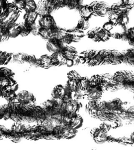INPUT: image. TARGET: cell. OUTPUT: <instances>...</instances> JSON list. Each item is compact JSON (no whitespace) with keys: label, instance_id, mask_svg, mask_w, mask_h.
I'll use <instances>...</instances> for the list:
<instances>
[{"label":"cell","instance_id":"12","mask_svg":"<svg viewBox=\"0 0 134 150\" xmlns=\"http://www.w3.org/2000/svg\"><path fill=\"white\" fill-rule=\"evenodd\" d=\"M95 33H96V31H95V29H91L90 30H89L87 33V36L89 38L91 39H94V37H95Z\"/></svg>","mask_w":134,"mask_h":150},{"label":"cell","instance_id":"4","mask_svg":"<svg viewBox=\"0 0 134 150\" xmlns=\"http://www.w3.org/2000/svg\"><path fill=\"white\" fill-rule=\"evenodd\" d=\"M38 16V15L36 11L25 12L24 17V22L27 24L32 26V25L34 24L36 22V20Z\"/></svg>","mask_w":134,"mask_h":150},{"label":"cell","instance_id":"5","mask_svg":"<svg viewBox=\"0 0 134 150\" xmlns=\"http://www.w3.org/2000/svg\"><path fill=\"white\" fill-rule=\"evenodd\" d=\"M40 66L43 68H48L51 67V56L45 55L39 59Z\"/></svg>","mask_w":134,"mask_h":150},{"label":"cell","instance_id":"9","mask_svg":"<svg viewBox=\"0 0 134 150\" xmlns=\"http://www.w3.org/2000/svg\"><path fill=\"white\" fill-rule=\"evenodd\" d=\"M114 26L112 22L108 21L103 25L102 28L106 32H110L113 29Z\"/></svg>","mask_w":134,"mask_h":150},{"label":"cell","instance_id":"6","mask_svg":"<svg viewBox=\"0 0 134 150\" xmlns=\"http://www.w3.org/2000/svg\"><path fill=\"white\" fill-rule=\"evenodd\" d=\"M129 18L128 15L118 14L117 18V24L121 26H126V25L129 23Z\"/></svg>","mask_w":134,"mask_h":150},{"label":"cell","instance_id":"1","mask_svg":"<svg viewBox=\"0 0 134 150\" xmlns=\"http://www.w3.org/2000/svg\"><path fill=\"white\" fill-rule=\"evenodd\" d=\"M39 26L47 29H52L57 27V23L51 14L41 16L38 22Z\"/></svg>","mask_w":134,"mask_h":150},{"label":"cell","instance_id":"14","mask_svg":"<svg viewBox=\"0 0 134 150\" xmlns=\"http://www.w3.org/2000/svg\"></svg>","mask_w":134,"mask_h":150},{"label":"cell","instance_id":"2","mask_svg":"<svg viewBox=\"0 0 134 150\" xmlns=\"http://www.w3.org/2000/svg\"><path fill=\"white\" fill-rule=\"evenodd\" d=\"M81 18L86 20H89L95 12V8L90 5H83L78 11Z\"/></svg>","mask_w":134,"mask_h":150},{"label":"cell","instance_id":"13","mask_svg":"<svg viewBox=\"0 0 134 150\" xmlns=\"http://www.w3.org/2000/svg\"><path fill=\"white\" fill-rule=\"evenodd\" d=\"M121 40H122L123 41H127L128 40V37L127 35V33L125 32H123L121 34Z\"/></svg>","mask_w":134,"mask_h":150},{"label":"cell","instance_id":"3","mask_svg":"<svg viewBox=\"0 0 134 150\" xmlns=\"http://www.w3.org/2000/svg\"><path fill=\"white\" fill-rule=\"evenodd\" d=\"M95 31V37L93 39L94 41H106L111 37L110 32L105 31L102 28H96Z\"/></svg>","mask_w":134,"mask_h":150},{"label":"cell","instance_id":"11","mask_svg":"<svg viewBox=\"0 0 134 150\" xmlns=\"http://www.w3.org/2000/svg\"><path fill=\"white\" fill-rule=\"evenodd\" d=\"M65 64L67 65L68 67H72L73 65L76 64V62L74 61V60L72 59H67L65 62Z\"/></svg>","mask_w":134,"mask_h":150},{"label":"cell","instance_id":"10","mask_svg":"<svg viewBox=\"0 0 134 150\" xmlns=\"http://www.w3.org/2000/svg\"><path fill=\"white\" fill-rule=\"evenodd\" d=\"M126 32L127 33L128 37V40L134 39V27L127 28Z\"/></svg>","mask_w":134,"mask_h":150},{"label":"cell","instance_id":"7","mask_svg":"<svg viewBox=\"0 0 134 150\" xmlns=\"http://www.w3.org/2000/svg\"><path fill=\"white\" fill-rule=\"evenodd\" d=\"M36 2L34 1H25L24 10L25 12L35 11L36 10Z\"/></svg>","mask_w":134,"mask_h":150},{"label":"cell","instance_id":"8","mask_svg":"<svg viewBox=\"0 0 134 150\" xmlns=\"http://www.w3.org/2000/svg\"><path fill=\"white\" fill-rule=\"evenodd\" d=\"M91 85V80L87 78H82L81 80L79 89L82 90H86Z\"/></svg>","mask_w":134,"mask_h":150}]
</instances>
